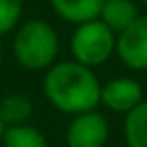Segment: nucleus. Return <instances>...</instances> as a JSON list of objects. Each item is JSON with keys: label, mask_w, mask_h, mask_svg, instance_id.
I'll list each match as a JSON object with an SVG mask.
<instances>
[{"label": "nucleus", "mask_w": 147, "mask_h": 147, "mask_svg": "<svg viewBox=\"0 0 147 147\" xmlns=\"http://www.w3.org/2000/svg\"><path fill=\"white\" fill-rule=\"evenodd\" d=\"M123 139L127 147H147V99L123 117Z\"/></svg>", "instance_id": "10"}, {"label": "nucleus", "mask_w": 147, "mask_h": 147, "mask_svg": "<svg viewBox=\"0 0 147 147\" xmlns=\"http://www.w3.org/2000/svg\"><path fill=\"white\" fill-rule=\"evenodd\" d=\"M49 4L61 20L79 26L83 22L99 18L103 0H49Z\"/></svg>", "instance_id": "8"}, {"label": "nucleus", "mask_w": 147, "mask_h": 147, "mask_svg": "<svg viewBox=\"0 0 147 147\" xmlns=\"http://www.w3.org/2000/svg\"><path fill=\"white\" fill-rule=\"evenodd\" d=\"M4 131H6V125L2 123V119H0V141H2V135H4Z\"/></svg>", "instance_id": "13"}, {"label": "nucleus", "mask_w": 147, "mask_h": 147, "mask_svg": "<svg viewBox=\"0 0 147 147\" xmlns=\"http://www.w3.org/2000/svg\"><path fill=\"white\" fill-rule=\"evenodd\" d=\"M2 59H4V49H2V38H0V65H2Z\"/></svg>", "instance_id": "14"}, {"label": "nucleus", "mask_w": 147, "mask_h": 147, "mask_svg": "<svg viewBox=\"0 0 147 147\" xmlns=\"http://www.w3.org/2000/svg\"><path fill=\"white\" fill-rule=\"evenodd\" d=\"M115 40L117 34L111 28H107L99 18L83 22L75 26L71 34V59L95 71L115 57Z\"/></svg>", "instance_id": "3"}, {"label": "nucleus", "mask_w": 147, "mask_h": 147, "mask_svg": "<svg viewBox=\"0 0 147 147\" xmlns=\"http://www.w3.org/2000/svg\"><path fill=\"white\" fill-rule=\"evenodd\" d=\"M115 57L133 73L147 71V14H141L133 24L117 34Z\"/></svg>", "instance_id": "5"}, {"label": "nucleus", "mask_w": 147, "mask_h": 147, "mask_svg": "<svg viewBox=\"0 0 147 147\" xmlns=\"http://www.w3.org/2000/svg\"><path fill=\"white\" fill-rule=\"evenodd\" d=\"M12 57L16 65L30 73H45L59 59L61 38L57 28L45 18H28L12 32Z\"/></svg>", "instance_id": "2"}, {"label": "nucleus", "mask_w": 147, "mask_h": 147, "mask_svg": "<svg viewBox=\"0 0 147 147\" xmlns=\"http://www.w3.org/2000/svg\"><path fill=\"white\" fill-rule=\"evenodd\" d=\"M139 2H141V6L145 8V14H147V0H139Z\"/></svg>", "instance_id": "15"}, {"label": "nucleus", "mask_w": 147, "mask_h": 147, "mask_svg": "<svg viewBox=\"0 0 147 147\" xmlns=\"http://www.w3.org/2000/svg\"><path fill=\"white\" fill-rule=\"evenodd\" d=\"M24 0H0V38L12 34L22 22Z\"/></svg>", "instance_id": "12"}, {"label": "nucleus", "mask_w": 147, "mask_h": 147, "mask_svg": "<svg viewBox=\"0 0 147 147\" xmlns=\"http://www.w3.org/2000/svg\"><path fill=\"white\" fill-rule=\"evenodd\" d=\"M145 99L141 83L133 77H113L107 83H101V103L107 111L127 115Z\"/></svg>", "instance_id": "6"}, {"label": "nucleus", "mask_w": 147, "mask_h": 147, "mask_svg": "<svg viewBox=\"0 0 147 147\" xmlns=\"http://www.w3.org/2000/svg\"><path fill=\"white\" fill-rule=\"evenodd\" d=\"M42 95L59 113L73 117L99 109L101 81L93 69H87L73 59L57 61L45 71Z\"/></svg>", "instance_id": "1"}, {"label": "nucleus", "mask_w": 147, "mask_h": 147, "mask_svg": "<svg viewBox=\"0 0 147 147\" xmlns=\"http://www.w3.org/2000/svg\"><path fill=\"white\" fill-rule=\"evenodd\" d=\"M111 135L109 119L99 109L73 115L65 129L67 147H107Z\"/></svg>", "instance_id": "4"}, {"label": "nucleus", "mask_w": 147, "mask_h": 147, "mask_svg": "<svg viewBox=\"0 0 147 147\" xmlns=\"http://www.w3.org/2000/svg\"><path fill=\"white\" fill-rule=\"evenodd\" d=\"M32 101L28 95L24 93H8L0 99V119L6 127H14V125H24L30 121L32 117Z\"/></svg>", "instance_id": "9"}, {"label": "nucleus", "mask_w": 147, "mask_h": 147, "mask_svg": "<svg viewBox=\"0 0 147 147\" xmlns=\"http://www.w3.org/2000/svg\"><path fill=\"white\" fill-rule=\"evenodd\" d=\"M0 147H49V139L38 127L24 123L6 127Z\"/></svg>", "instance_id": "11"}, {"label": "nucleus", "mask_w": 147, "mask_h": 147, "mask_svg": "<svg viewBox=\"0 0 147 147\" xmlns=\"http://www.w3.org/2000/svg\"><path fill=\"white\" fill-rule=\"evenodd\" d=\"M139 16H141V10L135 0H103V6L99 12V20L115 34L125 30Z\"/></svg>", "instance_id": "7"}]
</instances>
